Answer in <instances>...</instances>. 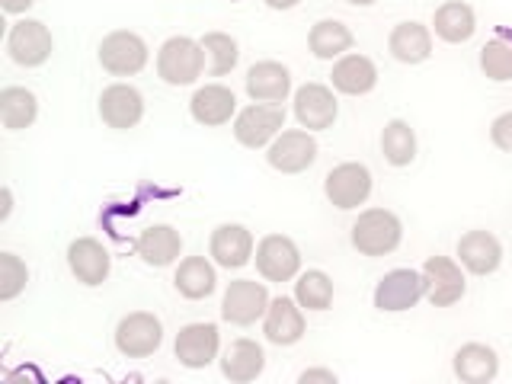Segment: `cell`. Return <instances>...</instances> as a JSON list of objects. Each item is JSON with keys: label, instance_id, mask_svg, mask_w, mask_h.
<instances>
[{"label": "cell", "instance_id": "cell-32", "mask_svg": "<svg viewBox=\"0 0 512 384\" xmlns=\"http://www.w3.org/2000/svg\"><path fill=\"white\" fill-rule=\"evenodd\" d=\"M295 301L304 311H327L333 304V279L324 269L298 272L295 279Z\"/></svg>", "mask_w": 512, "mask_h": 384}, {"label": "cell", "instance_id": "cell-27", "mask_svg": "<svg viewBox=\"0 0 512 384\" xmlns=\"http://www.w3.org/2000/svg\"><path fill=\"white\" fill-rule=\"evenodd\" d=\"M176 292L189 301H202L208 295H215L218 288V272L215 266L208 263V256H186V260L176 266V276H173Z\"/></svg>", "mask_w": 512, "mask_h": 384}, {"label": "cell", "instance_id": "cell-39", "mask_svg": "<svg viewBox=\"0 0 512 384\" xmlns=\"http://www.w3.org/2000/svg\"><path fill=\"white\" fill-rule=\"evenodd\" d=\"M0 202H4V205H0V221H7L10 212H13V192H10L7 186L0 189Z\"/></svg>", "mask_w": 512, "mask_h": 384}, {"label": "cell", "instance_id": "cell-24", "mask_svg": "<svg viewBox=\"0 0 512 384\" xmlns=\"http://www.w3.org/2000/svg\"><path fill=\"white\" fill-rule=\"evenodd\" d=\"M263 368H266V352L256 340H247V336L234 340L221 356V375L234 384L256 381L263 375Z\"/></svg>", "mask_w": 512, "mask_h": 384}, {"label": "cell", "instance_id": "cell-9", "mask_svg": "<svg viewBox=\"0 0 512 384\" xmlns=\"http://www.w3.org/2000/svg\"><path fill=\"white\" fill-rule=\"evenodd\" d=\"M423 288H426V301L432 308H452L468 292V282H464L461 263L452 256H429L423 263Z\"/></svg>", "mask_w": 512, "mask_h": 384}, {"label": "cell", "instance_id": "cell-16", "mask_svg": "<svg viewBox=\"0 0 512 384\" xmlns=\"http://www.w3.org/2000/svg\"><path fill=\"white\" fill-rule=\"evenodd\" d=\"M68 269H71V276L80 285L96 288V285H103L109 279L112 256L96 237H77L74 244L68 247Z\"/></svg>", "mask_w": 512, "mask_h": 384}, {"label": "cell", "instance_id": "cell-26", "mask_svg": "<svg viewBox=\"0 0 512 384\" xmlns=\"http://www.w3.org/2000/svg\"><path fill=\"white\" fill-rule=\"evenodd\" d=\"M388 52L400 61V64H423L432 55V32L429 26L407 20L397 23L388 36Z\"/></svg>", "mask_w": 512, "mask_h": 384}, {"label": "cell", "instance_id": "cell-8", "mask_svg": "<svg viewBox=\"0 0 512 384\" xmlns=\"http://www.w3.org/2000/svg\"><path fill=\"white\" fill-rule=\"evenodd\" d=\"M253 260H256V272L266 279V282H292L298 279L301 272V250L292 237L285 234H266L260 244L253 250Z\"/></svg>", "mask_w": 512, "mask_h": 384}, {"label": "cell", "instance_id": "cell-22", "mask_svg": "<svg viewBox=\"0 0 512 384\" xmlns=\"http://www.w3.org/2000/svg\"><path fill=\"white\" fill-rule=\"evenodd\" d=\"M292 93V71L282 61H256L247 71V96L253 103H285Z\"/></svg>", "mask_w": 512, "mask_h": 384}, {"label": "cell", "instance_id": "cell-34", "mask_svg": "<svg viewBox=\"0 0 512 384\" xmlns=\"http://www.w3.org/2000/svg\"><path fill=\"white\" fill-rule=\"evenodd\" d=\"M202 48H205L208 74H212V77H224V74H231L237 68L240 48H237V39L228 36V32H205Z\"/></svg>", "mask_w": 512, "mask_h": 384}, {"label": "cell", "instance_id": "cell-29", "mask_svg": "<svg viewBox=\"0 0 512 384\" xmlns=\"http://www.w3.org/2000/svg\"><path fill=\"white\" fill-rule=\"evenodd\" d=\"M352 42H356L352 39V29L340 20H317L308 32V48L320 61H336L349 55Z\"/></svg>", "mask_w": 512, "mask_h": 384}, {"label": "cell", "instance_id": "cell-28", "mask_svg": "<svg viewBox=\"0 0 512 384\" xmlns=\"http://www.w3.org/2000/svg\"><path fill=\"white\" fill-rule=\"evenodd\" d=\"M432 29H436V36L448 45H461L468 42L474 32H477V16H474V7L464 4V0H448L436 10L432 16Z\"/></svg>", "mask_w": 512, "mask_h": 384}, {"label": "cell", "instance_id": "cell-31", "mask_svg": "<svg viewBox=\"0 0 512 384\" xmlns=\"http://www.w3.org/2000/svg\"><path fill=\"white\" fill-rule=\"evenodd\" d=\"M381 154L391 167H410L416 160V132L410 122L391 119L381 128Z\"/></svg>", "mask_w": 512, "mask_h": 384}, {"label": "cell", "instance_id": "cell-38", "mask_svg": "<svg viewBox=\"0 0 512 384\" xmlns=\"http://www.w3.org/2000/svg\"><path fill=\"white\" fill-rule=\"evenodd\" d=\"M36 0H0V7H4V13H10V16H20V13H26Z\"/></svg>", "mask_w": 512, "mask_h": 384}, {"label": "cell", "instance_id": "cell-41", "mask_svg": "<svg viewBox=\"0 0 512 384\" xmlns=\"http://www.w3.org/2000/svg\"><path fill=\"white\" fill-rule=\"evenodd\" d=\"M346 4H352V7H372L375 0H346Z\"/></svg>", "mask_w": 512, "mask_h": 384}, {"label": "cell", "instance_id": "cell-11", "mask_svg": "<svg viewBox=\"0 0 512 384\" xmlns=\"http://www.w3.org/2000/svg\"><path fill=\"white\" fill-rule=\"evenodd\" d=\"M266 160L279 173H304L317 160V141L308 128H285L279 138L266 148Z\"/></svg>", "mask_w": 512, "mask_h": 384}, {"label": "cell", "instance_id": "cell-1", "mask_svg": "<svg viewBox=\"0 0 512 384\" xmlns=\"http://www.w3.org/2000/svg\"><path fill=\"white\" fill-rule=\"evenodd\" d=\"M404 240V224L388 208H365L352 224V247L362 256H388Z\"/></svg>", "mask_w": 512, "mask_h": 384}, {"label": "cell", "instance_id": "cell-5", "mask_svg": "<svg viewBox=\"0 0 512 384\" xmlns=\"http://www.w3.org/2000/svg\"><path fill=\"white\" fill-rule=\"evenodd\" d=\"M324 196L340 212H352V208L365 205L368 196H372V170L359 164V160H346V164L333 167L324 180Z\"/></svg>", "mask_w": 512, "mask_h": 384}, {"label": "cell", "instance_id": "cell-19", "mask_svg": "<svg viewBox=\"0 0 512 384\" xmlns=\"http://www.w3.org/2000/svg\"><path fill=\"white\" fill-rule=\"evenodd\" d=\"M458 263L471 276H493L503 263V244L490 231H468L458 240Z\"/></svg>", "mask_w": 512, "mask_h": 384}, {"label": "cell", "instance_id": "cell-40", "mask_svg": "<svg viewBox=\"0 0 512 384\" xmlns=\"http://www.w3.org/2000/svg\"><path fill=\"white\" fill-rule=\"evenodd\" d=\"M269 10H295L301 0H263Z\"/></svg>", "mask_w": 512, "mask_h": 384}, {"label": "cell", "instance_id": "cell-23", "mask_svg": "<svg viewBox=\"0 0 512 384\" xmlns=\"http://www.w3.org/2000/svg\"><path fill=\"white\" fill-rule=\"evenodd\" d=\"M135 253L141 256V263H148L154 269H167L180 260L183 253V237L173 224H151L138 234Z\"/></svg>", "mask_w": 512, "mask_h": 384}, {"label": "cell", "instance_id": "cell-7", "mask_svg": "<svg viewBox=\"0 0 512 384\" xmlns=\"http://www.w3.org/2000/svg\"><path fill=\"white\" fill-rule=\"evenodd\" d=\"M55 52V39L52 29L42 20H16L7 32V55L20 64V68H42V64L52 58Z\"/></svg>", "mask_w": 512, "mask_h": 384}, {"label": "cell", "instance_id": "cell-25", "mask_svg": "<svg viewBox=\"0 0 512 384\" xmlns=\"http://www.w3.org/2000/svg\"><path fill=\"white\" fill-rule=\"evenodd\" d=\"M452 368H455V378L464 384H487L500 375V356H496V349L487 343H464L455 352Z\"/></svg>", "mask_w": 512, "mask_h": 384}, {"label": "cell", "instance_id": "cell-15", "mask_svg": "<svg viewBox=\"0 0 512 384\" xmlns=\"http://www.w3.org/2000/svg\"><path fill=\"white\" fill-rule=\"evenodd\" d=\"M263 333L269 343L276 346H295L304 340V333H308V324H304V308L295 301V298H272L269 308H266V317H263Z\"/></svg>", "mask_w": 512, "mask_h": 384}, {"label": "cell", "instance_id": "cell-14", "mask_svg": "<svg viewBox=\"0 0 512 384\" xmlns=\"http://www.w3.org/2000/svg\"><path fill=\"white\" fill-rule=\"evenodd\" d=\"M100 119L103 125L116 128V132H128L144 119V96L132 84H109L100 93Z\"/></svg>", "mask_w": 512, "mask_h": 384}, {"label": "cell", "instance_id": "cell-21", "mask_svg": "<svg viewBox=\"0 0 512 384\" xmlns=\"http://www.w3.org/2000/svg\"><path fill=\"white\" fill-rule=\"evenodd\" d=\"M330 84L336 93H343V96H365L378 87V68L368 55L349 52L343 58H336Z\"/></svg>", "mask_w": 512, "mask_h": 384}, {"label": "cell", "instance_id": "cell-37", "mask_svg": "<svg viewBox=\"0 0 512 384\" xmlns=\"http://www.w3.org/2000/svg\"><path fill=\"white\" fill-rule=\"evenodd\" d=\"M301 384H314V381H324V384H336V372H330V368H308V372L298 375Z\"/></svg>", "mask_w": 512, "mask_h": 384}, {"label": "cell", "instance_id": "cell-2", "mask_svg": "<svg viewBox=\"0 0 512 384\" xmlns=\"http://www.w3.org/2000/svg\"><path fill=\"white\" fill-rule=\"evenodd\" d=\"M205 71V48L189 36H173L157 52V77L170 87L196 84Z\"/></svg>", "mask_w": 512, "mask_h": 384}, {"label": "cell", "instance_id": "cell-18", "mask_svg": "<svg viewBox=\"0 0 512 384\" xmlns=\"http://www.w3.org/2000/svg\"><path fill=\"white\" fill-rule=\"evenodd\" d=\"M253 234L244 224H218L208 240V256L215 260L221 269H244L253 260Z\"/></svg>", "mask_w": 512, "mask_h": 384}, {"label": "cell", "instance_id": "cell-36", "mask_svg": "<svg viewBox=\"0 0 512 384\" xmlns=\"http://www.w3.org/2000/svg\"><path fill=\"white\" fill-rule=\"evenodd\" d=\"M490 141L500 151L512 154V112H503V116L493 119V125H490Z\"/></svg>", "mask_w": 512, "mask_h": 384}, {"label": "cell", "instance_id": "cell-13", "mask_svg": "<svg viewBox=\"0 0 512 384\" xmlns=\"http://www.w3.org/2000/svg\"><path fill=\"white\" fill-rule=\"evenodd\" d=\"M292 103H295L298 125L308 128V132H327V128H333L336 116H340V103H336L333 87L317 84V80L298 87Z\"/></svg>", "mask_w": 512, "mask_h": 384}, {"label": "cell", "instance_id": "cell-3", "mask_svg": "<svg viewBox=\"0 0 512 384\" xmlns=\"http://www.w3.org/2000/svg\"><path fill=\"white\" fill-rule=\"evenodd\" d=\"M285 128V106L282 103H250L234 116V138L240 148L260 151L269 148Z\"/></svg>", "mask_w": 512, "mask_h": 384}, {"label": "cell", "instance_id": "cell-4", "mask_svg": "<svg viewBox=\"0 0 512 384\" xmlns=\"http://www.w3.org/2000/svg\"><path fill=\"white\" fill-rule=\"evenodd\" d=\"M96 58H100L103 71L112 77H135L148 64V42L138 32L116 29L100 42V55Z\"/></svg>", "mask_w": 512, "mask_h": 384}, {"label": "cell", "instance_id": "cell-17", "mask_svg": "<svg viewBox=\"0 0 512 384\" xmlns=\"http://www.w3.org/2000/svg\"><path fill=\"white\" fill-rule=\"evenodd\" d=\"M221 349V333L215 324H186L176 333L173 352L183 368H208L218 359Z\"/></svg>", "mask_w": 512, "mask_h": 384}, {"label": "cell", "instance_id": "cell-12", "mask_svg": "<svg viewBox=\"0 0 512 384\" xmlns=\"http://www.w3.org/2000/svg\"><path fill=\"white\" fill-rule=\"evenodd\" d=\"M420 298H426V288H423V272L416 269H391L375 285V308L388 314L410 311L420 304Z\"/></svg>", "mask_w": 512, "mask_h": 384}, {"label": "cell", "instance_id": "cell-35", "mask_svg": "<svg viewBox=\"0 0 512 384\" xmlns=\"http://www.w3.org/2000/svg\"><path fill=\"white\" fill-rule=\"evenodd\" d=\"M29 266L16 253H0V301H13L26 292Z\"/></svg>", "mask_w": 512, "mask_h": 384}, {"label": "cell", "instance_id": "cell-20", "mask_svg": "<svg viewBox=\"0 0 512 384\" xmlns=\"http://www.w3.org/2000/svg\"><path fill=\"white\" fill-rule=\"evenodd\" d=\"M189 112H192V119L205 128L228 125L237 116V96L231 87H224V84H205L192 93Z\"/></svg>", "mask_w": 512, "mask_h": 384}, {"label": "cell", "instance_id": "cell-10", "mask_svg": "<svg viewBox=\"0 0 512 384\" xmlns=\"http://www.w3.org/2000/svg\"><path fill=\"white\" fill-rule=\"evenodd\" d=\"M269 292L263 282L256 279H234L228 288H224L221 298V317L234 327H250L256 320L266 317L269 308Z\"/></svg>", "mask_w": 512, "mask_h": 384}, {"label": "cell", "instance_id": "cell-30", "mask_svg": "<svg viewBox=\"0 0 512 384\" xmlns=\"http://www.w3.org/2000/svg\"><path fill=\"white\" fill-rule=\"evenodd\" d=\"M39 119V100L29 87H4L0 90V122L7 132H23Z\"/></svg>", "mask_w": 512, "mask_h": 384}, {"label": "cell", "instance_id": "cell-6", "mask_svg": "<svg viewBox=\"0 0 512 384\" xmlns=\"http://www.w3.org/2000/svg\"><path fill=\"white\" fill-rule=\"evenodd\" d=\"M164 343V324L151 311H132L116 327V349L125 359H148Z\"/></svg>", "mask_w": 512, "mask_h": 384}, {"label": "cell", "instance_id": "cell-33", "mask_svg": "<svg viewBox=\"0 0 512 384\" xmlns=\"http://www.w3.org/2000/svg\"><path fill=\"white\" fill-rule=\"evenodd\" d=\"M480 71H484V77H490L493 84L512 80V32H500V36H493L480 48Z\"/></svg>", "mask_w": 512, "mask_h": 384}]
</instances>
